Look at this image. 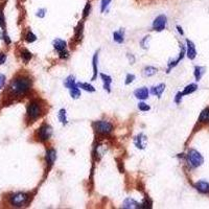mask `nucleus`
I'll use <instances>...</instances> for the list:
<instances>
[{"instance_id": "ea45409f", "label": "nucleus", "mask_w": 209, "mask_h": 209, "mask_svg": "<svg viewBox=\"0 0 209 209\" xmlns=\"http://www.w3.org/2000/svg\"><path fill=\"white\" fill-rule=\"evenodd\" d=\"M177 29H178L179 34H181V35H184V33H183V31H182V27H181V26H177Z\"/></svg>"}, {"instance_id": "c756f323", "label": "nucleus", "mask_w": 209, "mask_h": 209, "mask_svg": "<svg viewBox=\"0 0 209 209\" xmlns=\"http://www.w3.org/2000/svg\"><path fill=\"white\" fill-rule=\"evenodd\" d=\"M138 109L140 111L142 112H146V111H149L150 109H151V107H150L149 105H146V103H139L138 104Z\"/></svg>"}, {"instance_id": "9d476101", "label": "nucleus", "mask_w": 209, "mask_h": 209, "mask_svg": "<svg viewBox=\"0 0 209 209\" xmlns=\"http://www.w3.org/2000/svg\"><path fill=\"white\" fill-rule=\"evenodd\" d=\"M195 187L196 190L200 191L201 193H209V183L206 181H199L195 184Z\"/></svg>"}, {"instance_id": "20e7f679", "label": "nucleus", "mask_w": 209, "mask_h": 209, "mask_svg": "<svg viewBox=\"0 0 209 209\" xmlns=\"http://www.w3.org/2000/svg\"><path fill=\"white\" fill-rule=\"evenodd\" d=\"M41 106L39 104V102H31L29 103V105L27 106V116L31 120H36L37 118H39V116L41 115Z\"/></svg>"}, {"instance_id": "4468645a", "label": "nucleus", "mask_w": 209, "mask_h": 209, "mask_svg": "<svg viewBox=\"0 0 209 209\" xmlns=\"http://www.w3.org/2000/svg\"><path fill=\"white\" fill-rule=\"evenodd\" d=\"M122 207L124 208H127V209H130V208H141V204H139L138 202H136L135 200H133V199H127V200H124V204H122Z\"/></svg>"}, {"instance_id": "7ed1b4c3", "label": "nucleus", "mask_w": 209, "mask_h": 209, "mask_svg": "<svg viewBox=\"0 0 209 209\" xmlns=\"http://www.w3.org/2000/svg\"><path fill=\"white\" fill-rule=\"evenodd\" d=\"M28 195L24 193H15V195H12L11 198H9V202L15 207H21V206L25 205L26 203L28 202Z\"/></svg>"}, {"instance_id": "72a5a7b5", "label": "nucleus", "mask_w": 209, "mask_h": 209, "mask_svg": "<svg viewBox=\"0 0 209 209\" xmlns=\"http://www.w3.org/2000/svg\"><path fill=\"white\" fill-rule=\"evenodd\" d=\"M0 26H1L2 29L5 28V21H4V16L2 14V12L0 13Z\"/></svg>"}, {"instance_id": "1a4fd4ad", "label": "nucleus", "mask_w": 209, "mask_h": 209, "mask_svg": "<svg viewBox=\"0 0 209 209\" xmlns=\"http://www.w3.org/2000/svg\"><path fill=\"white\" fill-rule=\"evenodd\" d=\"M186 44H187V56L188 59L190 60H193V59L196 56V46L193 44V42H191L190 40H186Z\"/></svg>"}, {"instance_id": "2eb2a0df", "label": "nucleus", "mask_w": 209, "mask_h": 209, "mask_svg": "<svg viewBox=\"0 0 209 209\" xmlns=\"http://www.w3.org/2000/svg\"><path fill=\"white\" fill-rule=\"evenodd\" d=\"M100 77H102L103 82H104V89L107 90L108 92H110V91H111V83H112L111 77L102 73V74H100Z\"/></svg>"}, {"instance_id": "ddd939ff", "label": "nucleus", "mask_w": 209, "mask_h": 209, "mask_svg": "<svg viewBox=\"0 0 209 209\" xmlns=\"http://www.w3.org/2000/svg\"><path fill=\"white\" fill-rule=\"evenodd\" d=\"M134 94L138 99L143 100L149 97V90H147V88H146V87H142V88H139V89L135 90Z\"/></svg>"}, {"instance_id": "5701e85b", "label": "nucleus", "mask_w": 209, "mask_h": 209, "mask_svg": "<svg viewBox=\"0 0 209 209\" xmlns=\"http://www.w3.org/2000/svg\"><path fill=\"white\" fill-rule=\"evenodd\" d=\"M97 56H98L97 52L93 56V60H92V63H93V77H92V81H94L95 78H96V75H97Z\"/></svg>"}, {"instance_id": "f257e3e1", "label": "nucleus", "mask_w": 209, "mask_h": 209, "mask_svg": "<svg viewBox=\"0 0 209 209\" xmlns=\"http://www.w3.org/2000/svg\"><path fill=\"white\" fill-rule=\"evenodd\" d=\"M31 87V81L27 77H18L12 82L9 89L15 95H24Z\"/></svg>"}, {"instance_id": "c9c22d12", "label": "nucleus", "mask_w": 209, "mask_h": 209, "mask_svg": "<svg viewBox=\"0 0 209 209\" xmlns=\"http://www.w3.org/2000/svg\"><path fill=\"white\" fill-rule=\"evenodd\" d=\"M4 83H5V77L3 74H0V89L4 86Z\"/></svg>"}, {"instance_id": "473e14b6", "label": "nucleus", "mask_w": 209, "mask_h": 209, "mask_svg": "<svg viewBox=\"0 0 209 209\" xmlns=\"http://www.w3.org/2000/svg\"><path fill=\"white\" fill-rule=\"evenodd\" d=\"M134 80H135V75L134 74H128L127 75V80H125V85H129V84H131Z\"/></svg>"}, {"instance_id": "f8f14e48", "label": "nucleus", "mask_w": 209, "mask_h": 209, "mask_svg": "<svg viewBox=\"0 0 209 209\" xmlns=\"http://www.w3.org/2000/svg\"><path fill=\"white\" fill-rule=\"evenodd\" d=\"M56 159V150L53 149H49L46 152V162L49 164V166H51L53 163H55Z\"/></svg>"}, {"instance_id": "f03ea898", "label": "nucleus", "mask_w": 209, "mask_h": 209, "mask_svg": "<svg viewBox=\"0 0 209 209\" xmlns=\"http://www.w3.org/2000/svg\"><path fill=\"white\" fill-rule=\"evenodd\" d=\"M187 162L193 168H196V167H199L202 165L204 162V158L198 151H196V150H190L187 154Z\"/></svg>"}, {"instance_id": "c85d7f7f", "label": "nucleus", "mask_w": 209, "mask_h": 209, "mask_svg": "<svg viewBox=\"0 0 209 209\" xmlns=\"http://www.w3.org/2000/svg\"><path fill=\"white\" fill-rule=\"evenodd\" d=\"M25 40L27 41L28 43H33V42H35L37 40V37H36V35H34L31 31H28L27 35L25 37Z\"/></svg>"}, {"instance_id": "0eeeda50", "label": "nucleus", "mask_w": 209, "mask_h": 209, "mask_svg": "<svg viewBox=\"0 0 209 209\" xmlns=\"http://www.w3.org/2000/svg\"><path fill=\"white\" fill-rule=\"evenodd\" d=\"M52 44H53V47H55V49L59 52V55H60L61 59L67 58L68 52H67V50H66V46H67V44H66L65 41L61 40V39H56Z\"/></svg>"}, {"instance_id": "dca6fc26", "label": "nucleus", "mask_w": 209, "mask_h": 209, "mask_svg": "<svg viewBox=\"0 0 209 209\" xmlns=\"http://www.w3.org/2000/svg\"><path fill=\"white\" fill-rule=\"evenodd\" d=\"M184 55H185V48H184V46L181 45V52H180V56H179V58L177 59L176 61H174V62H171L168 64V69H167V72H169V70L171 69V68H174L176 65H178V63L180 62L182 59L184 58Z\"/></svg>"}, {"instance_id": "393cba45", "label": "nucleus", "mask_w": 209, "mask_h": 209, "mask_svg": "<svg viewBox=\"0 0 209 209\" xmlns=\"http://www.w3.org/2000/svg\"><path fill=\"white\" fill-rule=\"evenodd\" d=\"M157 70L158 69L153 67V66H147V67L144 68L143 73H144V75H146V77H152V75H154L155 73L157 72Z\"/></svg>"}, {"instance_id": "f3484780", "label": "nucleus", "mask_w": 209, "mask_h": 209, "mask_svg": "<svg viewBox=\"0 0 209 209\" xmlns=\"http://www.w3.org/2000/svg\"><path fill=\"white\" fill-rule=\"evenodd\" d=\"M199 122H201V124L209 122V107L205 108V109L201 112L200 116H199Z\"/></svg>"}, {"instance_id": "e433bc0d", "label": "nucleus", "mask_w": 209, "mask_h": 209, "mask_svg": "<svg viewBox=\"0 0 209 209\" xmlns=\"http://www.w3.org/2000/svg\"><path fill=\"white\" fill-rule=\"evenodd\" d=\"M182 96H183V95L181 94V92H179L178 94L176 95V98H175V102H176L177 104H179V103L181 102V98H182Z\"/></svg>"}, {"instance_id": "7c9ffc66", "label": "nucleus", "mask_w": 209, "mask_h": 209, "mask_svg": "<svg viewBox=\"0 0 209 209\" xmlns=\"http://www.w3.org/2000/svg\"><path fill=\"white\" fill-rule=\"evenodd\" d=\"M111 3V0H102V13L107 9V7L109 6V4Z\"/></svg>"}, {"instance_id": "a211bd4d", "label": "nucleus", "mask_w": 209, "mask_h": 209, "mask_svg": "<svg viewBox=\"0 0 209 209\" xmlns=\"http://www.w3.org/2000/svg\"><path fill=\"white\" fill-rule=\"evenodd\" d=\"M164 89H165V85H164V84H160V85H158V86H156V87L152 88V93H153L154 95H156V96H158L159 98H160L162 93H163Z\"/></svg>"}, {"instance_id": "6ab92c4d", "label": "nucleus", "mask_w": 209, "mask_h": 209, "mask_svg": "<svg viewBox=\"0 0 209 209\" xmlns=\"http://www.w3.org/2000/svg\"><path fill=\"white\" fill-rule=\"evenodd\" d=\"M196 89H198V85H196V84H189L188 86H186V87L184 88V90L181 92V94L182 95L190 94V93L195 92Z\"/></svg>"}, {"instance_id": "f704fd0d", "label": "nucleus", "mask_w": 209, "mask_h": 209, "mask_svg": "<svg viewBox=\"0 0 209 209\" xmlns=\"http://www.w3.org/2000/svg\"><path fill=\"white\" fill-rule=\"evenodd\" d=\"M6 60V55L3 52H0V65H2Z\"/></svg>"}, {"instance_id": "4c0bfd02", "label": "nucleus", "mask_w": 209, "mask_h": 209, "mask_svg": "<svg viewBox=\"0 0 209 209\" xmlns=\"http://www.w3.org/2000/svg\"><path fill=\"white\" fill-rule=\"evenodd\" d=\"M37 16H39V17H41V18H43V17L45 16V9H39V12H38V14H37Z\"/></svg>"}, {"instance_id": "4be33fe9", "label": "nucleus", "mask_w": 209, "mask_h": 209, "mask_svg": "<svg viewBox=\"0 0 209 209\" xmlns=\"http://www.w3.org/2000/svg\"><path fill=\"white\" fill-rule=\"evenodd\" d=\"M113 39H114L115 42L121 44L122 42H124V31H115V33L113 34Z\"/></svg>"}, {"instance_id": "412c9836", "label": "nucleus", "mask_w": 209, "mask_h": 209, "mask_svg": "<svg viewBox=\"0 0 209 209\" xmlns=\"http://www.w3.org/2000/svg\"><path fill=\"white\" fill-rule=\"evenodd\" d=\"M64 85H65V87H67L68 89H72L73 87H77V83H75V80L73 77H68L66 78L65 83H64Z\"/></svg>"}, {"instance_id": "2f4dec72", "label": "nucleus", "mask_w": 209, "mask_h": 209, "mask_svg": "<svg viewBox=\"0 0 209 209\" xmlns=\"http://www.w3.org/2000/svg\"><path fill=\"white\" fill-rule=\"evenodd\" d=\"M90 9H91V5H90V3H87V4H86L85 9H84V14H83L84 18H86V17H87L88 15H89Z\"/></svg>"}, {"instance_id": "bb28decb", "label": "nucleus", "mask_w": 209, "mask_h": 209, "mask_svg": "<svg viewBox=\"0 0 209 209\" xmlns=\"http://www.w3.org/2000/svg\"><path fill=\"white\" fill-rule=\"evenodd\" d=\"M59 119H60V121L62 122L63 124H67V117H66V111L64 109L60 110V112H59Z\"/></svg>"}, {"instance_id": "b1692460", "label": "nucleus", "mask_w": 209, "mask_h": 209, "mask_svg": "<svg viewBox=\"0 0 209 209\" xmlns=\"http://www.w3.org/2000/svg\"><path fill=\"white\" fill-rule=\"evenodd\" d=\"M77 87L82 88V89L86 90V91H89V92H94L95 91V88L88 83H77Z\"/></svg>"}, {"instance_id": "58836bf2", "label": "nucleus", "mask_w": 209, "mask_h": 209, "mask_svg": "<svg viewBox=\"0 0 209 209\" xmlns=\"http://www.w3.org/2000/svg\"><path fill=\"white\" fill-rule=\"evenodd\" d=\"M3 39H4V41H5L7 44H9V43H11V40H9V37H7L6 35H4V36H3Z\"/></svg>"}, {"instance_id": "a878e982", "label": "nucleus", "mask_w": 209, "mask_h": 209, "mask_svg": "<svg viewBox=\"0 0 209 209\" xmlns=\"http://www.w3.org/2000/svg\"><path fill=\"white\" fill-rule=\"evenodd\" d=\"M21 58L22 60L24 61L25 63H27L29 60H31V58H33V55H31V52H29L28 50H26V49H23V50L21 51Z\"/></svg>"}, {"instance_id": "6e6552de", "label": "nucleus", "mask_w": 209, "mask_h": 209, "mask_svg": "<svg viewBox=\"0 0 209 209\" xmlns=\"http://www.w3.org/2000/svg\"><path fill=\"white\" fill-rule=\"evenodd\" d=\"M166 22H167L166 16H164V15H160V16H158L154 20L153 28L155 29V31H162L164 28H165Z\"/></svg>"}, {"instance_id": "9b49d317", "label": "nucleus", "mask_w": 209, "mask_h": 209, "mask_svg": "<svg viewBox=\"0 0 209 209\" xmlns=\"http://www.w3.org/2000/svg\"><path fill=\"white\" fill-rule=\"evenodd\" d=\"M134 143H135V146L138 147V149L143 150L144 147H146V136H144L143 134H139L138 136L135 137Z\"/></svg>"}, {"instance_id": "423d86ee", "label": "nucleus", "mask_w": 209, "mask_h": 209, "mask_svg": "<svg viewBox=\"0 0 209 209\" xmlns=\"http://www.w3.org/2000/svg\"><path fill=\"white\" fill-rule=\"evenodd\" d=\"M52 135V129L48 124H42L37 131V137L40 141H46Z\"/></svg>"}, {"instance_id": "aec40b11", "label": "nucleus", "mask_w": 209, "mask_h": 209, "mask_svg": "<svg viewBox=\"0 0 209 209\" xmlns=\"http://www.w3.org/2000/svg\"><path fill=\"white\" fill-rule=\"evenodd\" d=\"M204 72H205V68L201 67V66H196L195 67V77L196 81H200L202 78Z\"/></svg>"}, {"instance_id": "39448f33", "label": "nucleus", "mask_w": 209, "mask_h": 209, "mask_svg": "<svg viewBox=\"0 0 209 209\" xmlns=\"http://www.w3.org/2000/svg\"><path fill=\"white\" fill-rule=\"evenodd\" d=\"M94 129L98 134L100 135H108L112 132L113 125L109 121H105V120H99L94 124Z\"/></svg>"}, {"instance_id": "cd10ccee", "label": "nucleus", "mask_w": 209, "mask_h": 209, "mask_svg": "<svg viewBox=\"0 0 209 209\" xmlns=\"http://www.w3.org/2000/svg\"><path fill=\"white\" fill-rule=\"evenodd\" d=\"M70 95L72 98H78L81 96V91L77 88V87H73L72 89H70Z\"/></svg>"}]
</instances>
